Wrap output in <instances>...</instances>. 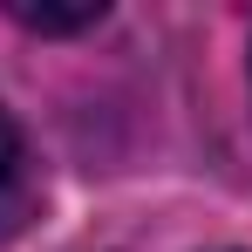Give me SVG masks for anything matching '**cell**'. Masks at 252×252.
Listing matches in <instances>:
<instances>
[{
  "instance_id": "1",
  "label": "cell",
  "mask_w": 252,
  "mask_h": 252,
  "mask_svg": "<svg viewBox=\"0 0 252 252\" xmlns=\"http://www.w3.org/2000/svg\"><path fill=\"white\" fill-rule=\"evenodd\" d=\"M28 205V150H21V129L0 109V225H14V211Z\"/></svg>"
},
{
  "instance_id": "2",
  "label": "cell",
  "mask_w": 252,
  "mask_h": 252,
  "mask_svg": "<svg viewBox=\"0 0 252 252\" xmlns=\"http://www.w3.org/2000/svg\"><path fill=\"white\" fill-rule=\"evenodd\" d=\"M7 14L34 34H75V28H95L102 21V0H82V7H34V0H7Z\"/></svg>"
}]
</instances>
